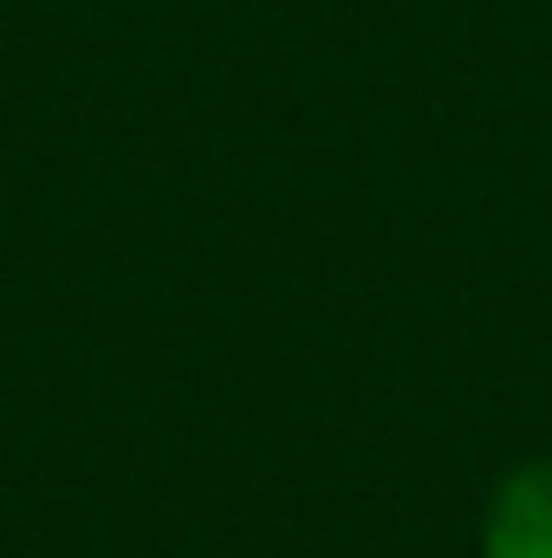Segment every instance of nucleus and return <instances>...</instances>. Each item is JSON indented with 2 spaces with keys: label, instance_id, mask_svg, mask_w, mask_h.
Returning a JSON list of instances; mask_svg holds the SVG:
<instances>
[{
  "label": "nucleus",
  "instance_id": "obj_1",
  "mask_svg": "<svg viewBox=\"0 0 552 558\" xmlns=\"http://www.w3.org/2000/svg\"><path fill=\"white\" fill-rule=\"evenodd\" d=\"M481 558H552V454L520 461L488 494Z\"/></svg>",
  "mask_w": 552,
  "mask_h": 558
}]
</instances>
